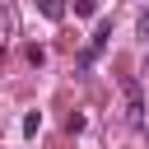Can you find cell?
Returning <instances> with one entry per match:
<instances>
[{"mask_svg":"<svg viewBox=\"0 0 149 149\" xmlns=\"http://www.w3.org/2000/svg\"><path fill=\"white\" fill-rule=\"evenodd\" d=\"M121 93H126V121L130 126H144V88H140V79H121Z\"/></svg>","mask_w":149,"mask_h":149,"instance_id":"cell-1","label":"cell"},{"mask_svg":"<svg viewBox=\"0 0 149 149\" xmlns=\"http://www.w3.org/2000/svg\"><path fill=\"white\" fill-rule=\"evenodd\" d=\"M135 37H144V42H149V5H144V9H140V19H135Z\"/></svg>","mask_w":149,"mask_h":149,"instance_id":"cell-4","label":"cell"},{"mask_svg":"<svg viewBox=\"0 0 149 149\" xmlns=\"http://www.w3.org/2000/svg\"><path fill=\"white\" fill-rule=\"evenodd\" d=\"M107 37H112V19H102V23H98V33H93V42L84 47V56H79V61H84V65H93V61H98V51L107 47Z\"/></svg>","mask_w":149,"mask_h":149,"instance_id":"cell-2","label":"cell"},{"mask_svg":"<svg viewBox=\"0 0 149 149\" xmlns=\"http://www.w3.org/2000/svg\"><path fill=\"white\" fill-rule=\"evenodd\" d=\"M37 9H42L51 23H61V19H65V5H61V0H37Z\"/></svg>","mask_w":149,"mask_h":149,"instance_id":"cell-3","label":"cell"},{"mask_svg":"<svg viewBox=\"0 0 149 149\" xmlns=\"http://www.w3.org/2000/svg\"><path fill=\"white\" fill-rule=\"evenodd\" d=\"M37 126H42V116H37V112H28V116H23V135H37Z\"/></svg>","mask_w":149,"mask_h":149,"instance_id":"cell-5","label":"cell"}]
</instances>
